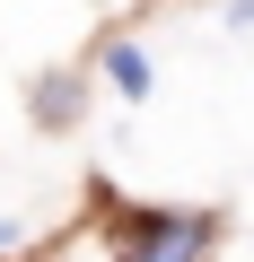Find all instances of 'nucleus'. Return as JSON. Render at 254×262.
<instances>
[{"mask_svg":"<svg viewBox=\"0 0 254 262\" xmlns=\"http://www.w3.org/2000/svg\"><path fill=\"white\" fill-rule=\"evenodd\" d=\"M96 61H105V79H114L123 96H149V53H141V44H123V35H114Z\"/></svg>","mask_w":254,"mask_h":262,"instance_id":"nucleus-3","label":"nucleus"},{"mask_svg":"<svg viewBox=\"0 0 254 262\" xmlns=\"http://www.w3.org/2000/svg\"><path fill=\"white\" fill-rule=\"evenodd\" d=\"M105 245H114V262H202L210 210H114Z\"/></svg>","mask_w":254,"mask_h":262,"instance_id":"nucleus-1","label":"nucleus"},{"mask_svg":"<svg viewBox=\"0 0 254 262\" xmlns=\"http://www.w3.org/2000/svg\"><path fill=\"white\" fill-rule=\"evenodd\" d=\"M27 114H35L44 131H70V122L88 114V79H79V70H44V79L27 88Z\"/></svg>","mask_w":254,"mask_h":262,"instance_id":"nucleus-2","label":"nucleus"},{"mask_svg":"<svg viewBox=\"0 0 254 262\" xmlns=\"http://www.w3.org/2000/svg\"><path fill=\"white\" fill-rule=\"evenodd\" d=\"M228 18H237V27H254V0H237V9H228Z\"/></svg>","mask_w":254,"mask_h":262,"instance_id":"nucleus-4","label":"nucleus"}]
</instances>
